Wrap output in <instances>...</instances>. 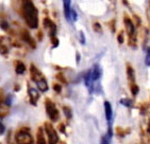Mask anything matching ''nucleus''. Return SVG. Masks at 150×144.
Returning <instances> with one entry per match:
<instances>
[{
	"label": "nucleus",
	"instance_id": "f257e3e1",
	"mask_svg": "<svg viewBox=\"0 0 150 144\" xmlns=\"http://www.w3.org/2000/svg\"><path fill=\"white\" fill-rule=\"evenodd\" d=\"M16 11L23 18L26 24L30 29H38V10L31 0L19 1V6H18V9Z\"/></svg>",
	"mask_w": 150,
	"mask_h": 144
},
{
	"label": "nucleus",
	"instance_id": "f03ea898",
	"mask_svg": "<svg viewBox=\"0 0 150 144\" xmlns=\"http://www.w3.org/2000/svg\"><path fill=\"white\" fill-rule=\"evenodd\" d=\"M124 24H125V32L128 35V45L129 47L136 48L137 47V35H136V28L134 26L132 18L125 13L124 14Z\"/></svg>",
	"mask_w": 150,
	"mask_h": 144
},
{
	"label": "nucleus",
	"instance_id": "7ed1b4c3",
	"mask_svg": "<svg viewBox=\"0 0 150 144\" xmlns=\"http://www.w3.org/2000/svg\"><path fill=\"white\" fill-rule=\"evenodd\" d=\"M15 141L16 144H33V138L30 133L29 127H20L15 133Z\"/></svg>",
	"mask_w": 150,
	"mask_h": 144
},
{
	"label": "nucleus",
	"instance_id": "20e7f679",
	"mask_svg": "<svg viewBox=\"0 0 150 144\" xmlns=\"http://www.w3.org/2000/svg\"><path fill=\"white\" fill-rule=\"evenodd\" d=\"M45 109H46V113L51 122H57L60 119V111H59L58 107L55 106L53 101H51L49 98L45 99Z\"/></svg>",
	"mask_w": 150,
	"mask_h": 144
},
{
	"label": "nucleus",
	"instance_id": "39448f33",
	"mask_svg": "<svg viewBox=\"0 0 150 144\" xmlns=\"http://www.w3.org/2000/svg\"><path fill=\"white\" fill-rule=\"evenodd\" d=\"M44 130H45V134L47 135L48 144H59V142H60L59 135L51 122H45L44 123Z\"/></svg>",
	"mask_w": 150,
	"mask_h": 144
},
{
	"label": "nucleus",
	"instance_id": "423d86ee",
	"mask_svg": "<svg viewBox=\"0 0 150 144\" xmlns=\"http://www.w3.org/2000/svg\"><path fill=\"white\" fill-rule=\"evenodd\" d=\"M18 36L23 41L28 45V46L31 48V49H35L36 48V41L32 37V35L30 34V32L27 29H20L18 31Z\"/></svg>",
	"mask_w": 150,
	"mask_h": 144
},
{
	"label": "nucleus",
	"instance_id": "0eeeda50",
	"mask_svg": "<svg viewBox=\"0 0 150 144\" xmlns=\"http://www.w3.org/2000/svg\"><path fill=\"white\" fill-rule=\"evenodd\" d=\"M11 39L6 36L0 35V54L6 57L10 53V48H11Z\"/></svg>",
	"mask_w": 150,
	"mask_h": 144
},
{
	"label": "nucleus",
	"instance_id": "6e6552de",
	"mask_svg": "<svg viewBox=\"0 0 150 144\" xmlns=\"http://www.w3.org/2000/svg\"><path fill=\"white\" fill-rule=\"evenodd\" d=\"M30 76H31V80L34 82L35 84L40 83V82L44 81V80H46L45 75L42 73V71L35 66L34 64H31V66H30Z\"/></svg>",
	"mask_w": 150,
	"mask_h": 144
},
{
	"label": "nucleus",
	"instance_id": "1a4fd4ad",
	"mask_svg": "<svg viewBox=\"0 0 150 144\" xmlns=\"http://www.w3.org/2000/svg\"><path fill=\"white\" fill-rule=\"evenodd\" d=\"M43 26L44 28L48 31V35H49V37H55V35H57V31H58V28H57V24H55L53 21L50 19L49 17H45L43 19Z\"/></svg>",
	"mask_w": 150,
	"mask_h": 144
},
{
	"label": "nucleus",
	"instance_id": "9d476101",
	"mask_svg": "<svg viewBox=\"0 0 150 144\" xmlns=\"http://www.w3.org/2000/svg\"><path fill=\"white\" fill-rule=\"evenodd\" d=\"M27 92H28V95H29V102L31 105H33V106H36L38 105V99H40V93H38V91L35 88H33V87L30 85V84H28L27 85Z\"/></svg>",
	"mask_w": 150,
	"mask_h": 144
},
{
	"label": "nucleus",
	"instance_id": "9b49d317",
	"mask_svg": "<svg viewBox=\"0 0 150 144\" xmlns=\"http://www.w3.org/2000/svg\"><path fill=\"white\" fill-rule=\"evenodd\" d=\"M104 107V115H105V119L108 121V126L112 127V120H113V108L112 105L109 101H104L103 103Z\"/></svg>",
	"mask_w": 150,
	"mask_h": 144
},
{
	"label": "nucleus",
	"instance_id": "f8f14e48",
	"mask_svg": "<svg viewBox=\"0 0 150 144\" xmlns=\"http://www.w3.org/2000/svg\"><path fill=\"white\" fill-rule=\"evenodd\" d=\"M126 72H127V78H128V82H129V86L136 84L135 70L131 66V64L127 63V65H126Z\"/></svg>",
	"mask_w": 150,
	"mask_h": 144
},
{
	"label": "nucleus",
	"instance_id": "ddd939ff",
	"mask_svg": "<svg viewBox=\"0 0 150 144\" xmlns=\"http://www.w3.org/2000/svg\"><path fill=\"white\" fill-rule=\"evenodd\" d=\"M83 80H84V84L87 87L90 93H93V90H94V82H93V78H92V69L87 70L84 73Z\"/></svg>",
	"mask_w": 150,
	"mask_h": 144
},
{
	"label": "nucleus",
	"instance_id": "4468645a",
	"mask_svg": "<svg viewBox=\"0 0 150 144\" xmlns=\"http://www.w3.org/2000/svg\"><path fill=\"white\" fill-rule=\"evenodd\" d=\"M63 8H64V16L66 18L67 21H71V2L69 0H64L63 1Z\"/></svg>",
	"mask_w": 150,
	"mask_h": 144
},
{
	"label": "nucleus",
	"instance_id": "2eb2a0df",
	"mask_svg": "<svg viewBox=\"0 0 150 144\" xmlns=\"http://www.w3.org/2000/svg\"><path fill=\"white\" fill-rule=\"evenodd\" d=\"M101 75H102V70H101L100 66H99L98 64H95L94 67L92 68V78H93V82L95 83V82L99 81V78H101Z\"/></svg>",
	"mask_w": 150,
	"mask_h": 144
},
{
	"label": "nucleus",
	"instance_id": "dca6fc26",
	"mask_svg": "<svg viewBox=\"0 0 150 144\" xmlns=\"http://www.w3.org/2000/svg\"><path fill=\"white\" fill-rule=\"evenodd\" d=\"M47 140L45 139V130L44 127H38L36 131V144H47Z\"/></svg>",
	"mask_w": 150,
	"mask_h": 144
},
{
	"label": "nucleus",
	"instance_id": "f3484780",
	"mask_svg": "<svg viewBox=\"0 0 150 144\" xmlns=\"http://www.w3.org/2000/svg\"><path fill=\"white\" fill-rule=\"evenodd\" d=\"M14 68H15V72L17 73V74L21 75L23 74L25 72H26L27 68H26V65L23 63L21 61H19V59H16V61H14Z\"/></svg>",
	"mask_w": 150,
	"mask_h": 144
},
{
	"label": "nucleus",
	"instance_id": "a211bd4d",
	"mask_svg": "<svg viewBox=\"0 0 150 144\" xmlns=\"http://www.w3.org/2000/svg\"><path fill=\"white\" fill-rule=\"evenodd\" d=\"M115 134L118 136V137L124 138V137H126L127 135L131 134V128H122V127H120V126H117L115 128Z\"/></svg>",
	"mask_w": 150,
	"mask_h": 144
},
{
	"label": "nucleus",
	"instance_id": "6ab92c4d",
	"mask_svg": "<svg viewBox=\"0 0 150 144\" xmlns=\"http://www.w3.org/2000/svg\"><path fill=\"white\" fill-rule=\"evenodd\" d=\"M10 113V107L3 103L0 105V118H4Z\"/></svg>",
	"mask_w": 150,
	"mask_h": 144
},
{
	"label": "nucleus",
	"instance_id": "aec40b11",
	"mask_svg": "<svg viewBox=\"0 0 150 144\" xmlns=\"http://www.w3.org/2000/svg\"><path fill=\"white\" fill-rule=\"evenodd\" d=\"M149 107H150V104L147 103V102H143V103L139 104V111H141V113L143 115H146V113H148Z\"/></svg>",
	"mask_w": 150,
	"mask_h": 144
},
{
	"label": "nucleus",
	"instance_id": "412c9836",
	"mask_svg": "<svg viewBox=\"0 0 150 144\" xmlns=\"http://www.w3.org/2000/svg\"><path fill=\"white\" fill-rule=\"evenodd\" d=\"M62 109H63V113L64 115L66 117L67 121H69L72 119V110L69 106H63L62 107Z\"/></svg>",
	"mask_w": 150,
	"mask_h": 144
},
{
	"label": "nucleus",
	"instance_id": "4be33fe9",
	"mask_svg": "<svg viewBox=\"0 0 150 144\" xmlns=\"http://www.w3.org/2000/svg\"><path fill=\"white\" fill-rule=\"evenodd\" d=\"M119 103H120L121 105H124L125 107H127V108H131V107L133 106V100L129 98L121 99L120 101H119Z\"/></svg>",
	"mask_w": 150,
	"mask_h": 144
},
{
	"label": "nucleus",
	"instance_id": "5701e85b",
	"mask_svg": "<svg viewBox=\"0 0 150 144\" xmlns=\"http://www.w3.org/2000/svg\"><path fill=\"white\" fill-rule=\"evenodd\" d=\"M92 27H93V30H94L96 33H99V34L102 33V27H101V24H100L99 21H94Z\"/></svg>",
	"mask_w": 150,
	"mask_h": 144
},
{
	"label": "nucleus",
	"instance_id": "b1692460",
	"mask_svg": "<svg viewBox=\"0 0 150 144\" xmlns=\"http://www.w3.org/2000/svg\"><path fill=\"white\" fill-rule=\"evenodd\" d=\"M130 91H131V93H132V95L133 96H136V95L139 94V85L137 84H134V85H130Z\"/></svg>",
	"mask_w": 150,
	"mask_h": 144
},
{
	"label": "nucleus",
	"instance_id": "393cba45",
	"mask_svg": "<svg viewBox=\"0 0 150 144\" xmlns=\"http://www.w3.org/2000/svg\"><path fill=\"white\" fill-rule=\"evenodd\" d=\"M55 78H57V80H58L59 82L63 83L64 85H67V80H66V78H65V75H64L63 72H59L58 74L55 75Z\"/></svg>",
	"mask_w": 150,
	"mask_h": 144
},
{
	"label": "nucleus",
	"instance_id": "a878e982",
	"mask_svg": "<svg viewBox=\"0 0 150 144\" xmlns=\"http://www.w3.org/2000/svg\"><path fill=\"white\" fill-rule=\"evenodd\" d=\"M132 20L133 22H134V26H135V28H139V27L142 26V19L141 17H139L137 15H133V17H132Z\"/></svg>",
	"mask_w": 150,
	"mask_h": 144
},
{
	"label": "nucleus",
	"instance_id": "bb28decb",
	"mask_svg": "<svg viewBox=\"0 0 150 144\" xmlns=\"http://www.w3.org/2000/svg\"><path fill=\"white\" fill-rule=\"evenodd\" d=\"M125 33H126V32H125L124 30H121V31L118 32V34H117V41H118L119 45L124 43V41H125Z\"/></svg>",
	"mask_w": 150,
	"mask_h": 144
},
{
	"label": "nucleus",
	"instance_id": "cd10ccee",
	"mask_svg": "<svg viewBox=\"0 0 150 144\" xmlns=\"http://www.w3.org/2000/svg\"><path fill=\"white\" fill-rule=\"evenodd\" d=\"M108 27L110 28L112 33H115L116 32V20L115 19H111V20L108 22Z\"/></svg>",
	"mask_w": 150,
	"mask_h": 144
},
{
	"label": "nucleus",
	"instance_id": "c85d7f7f",
	"mask_svg": "<svg viewBox=\"0 0 150 144\" xmlns=\"http://www.w3.org/2000/svg\"><path fill=\"white\" fill-rule=\"evenodd\" d=\"M58 129L60 133L64 134V135H66V124L65 123H60L58 125Z\"/></svg>",
	"mask_w": 150,
	"mask_h": 144
},
{
	"label": "nucleus",
	"instance_id": "c756f323",
	"mask_svg": "<svg viewBox=\"0 0 150 144\" xmlns=\"http://www.w3.org/2000/svg\"><path fill=\"white\" fill-rule=\"evenodd\" d=\"M52 88H53V90H54L57 93H61L62 92V85L59 83H54L53 85H52Z\"/></svg>",
	"mask_w": 150,
	"mask_h": 144
},
{
	"label": "nucleus",
	"instance_id": "7c9ffc66",
	"mask_svg": "<svg viewBox=\"0 0 150 144\" xmlns=\"http://www.w3.org/2000/svg\"><path fill=\"white\" fill-rule=\"evenodd\" d=\"M0 28L2 30H4V31H9L10 30V26H9V23L6 22V20H2V21H0Z\"/></svg>",
	"mask_w": 150,
	"mask_h": 144
},
{
	"label": "nucleus",
	"instance_id": "2f4dec72",
	"mask_svg": "<svg viewBox=\"0 0 150 144\" xmlns=\"http://www.w3.org/2000/svg\"><path fill=\"white\" fill-rule=\"evenodd\" d=\"M145 64H146V66L150 67V47L147 48V54H146V57H145Z\"/></svg>",
	"mask_w": 150,
	"mask_h": 144
},
{
	"label": "nucleus",
	"instance_id": "473e14b6",
	"mask_svg": "<svg viewBox=\"0 0 150 144\" xmlns=\"http://www.w3.org/2000/svg\"><path fill=\"white\" fill-rule=\"evenodd\" d=\"M50 41H51L52 48H57V47L59 46V39H58V37H57V36H55V37L50 38Z\"/></svg>",
	"mask_w": 150,
	"mask_h": 144
},
{
	"label": "nucleus",
	"instance_id": "72a5a7b5",
	"mask_svg": "<svg viewBox=\"0 0 150 144\" xmlns=\"http://www.w3.org/2000/svg\"><path fill=\"white\" fill-rule=\"evenodd\" d=\"M100 144H111L110 143V138H109L108 136H102V137H101Z\"/></svg>",
	"mask_w": 150,
	"mask_h": 144
},
{
	"label": "nucleus",
	"instance_id": "f704fd0d",
	"mask_svg": "<svg viewBox=\"0 0 150 144\" xmlns=\"http://www.w3.org/2000/svg\"><path fill=\"white\" fill-rule=\"evenodd\" d=\"M77 19H78V14H77V12H76L75 10L72 9L71 10V21L75 22V21H77Z\"/></svg>",
	"mask_w": 150,
	"mask_h": 144
},
{
	"label": "nucleus",
	"instance_id": "c9c22d12",
	"mask_svg": "<svg viewBox=\"0 0 150 144\" xmlns=\"http://www.w3.org/2000/svg\"><path fill=\"white\" fill-rule=\"evenodd\" d=\"M79 35H80V43H82V45H85V35H84V33L82 31L79 32Z\"/></svg>",
	"mask_w": 150,
	"mask_h": 144
},
{
	"label": "nucleus",
	"instance_id": "e433bc0d",
	"mask_svg": "<svg viewBox=\"0 0 150 144\" xmlns=\"http://www.w3.org/2000/svg\"><path fill=\"white\" fill-rule=\"evenodd\" d=\"M36 39L38 41H43V31H40V30H38V34H36Z\"/></svg>",
	"mask_w": 150,
	"mask_h": 144
},
{
	"label": "nucleus",
	"instance_id": "4c0bfd02",
	"mask_svg": "<svg viewBox=\"0 0 150 144\" xmlns=\"http://www.w3.org/2000/svg\"><path fill=\"white\" fill-rule=\"evenodd\" d=\"M3 103H4V100H3V92H2V89L0 88V105Z\"/></svg>",
	"mask_w": 150,
	"mask_h": 144
},
{
	"label": "nucleus",
	"instance_id": "58836bf2",
	"mask_svg": "<svg viewBox=\"0 0 150 144\" xmlns=\"http://www.w3.org/2000/svg\"><path fill=\"white\" fill-rule=\"evenodd\" d=\"M80 56H81L80 53H79V52H77V53H76V63H77V64H78L79 62H80V59H81Z\"/></svg>",
	"mask_w": 150,
	"mask_h": 144
},
{
	"label": "nucleus",
	"instance_id": "ea45409f",
	"mask_svg": "<svg viewBox=\"0 0 150 144\" xmlns=\"http://www.w3.org/2000/svg\"><path fill=\"white\" fill-rule=\"evenodd\" d=\"M147 133L150 134V115H149V120H148V123H147Z\"/></svg>",
	"mask_w": 150,
	"mask_h": 144
},
{
	"label": "nucleus",
	"instance_id": "a19ab883",
	"mask_svg": "<svg viewBox=\"0 0 150 144\" xmlns=\"http://www.w3.org/2000/svg\"><path fill=\"white\" fill-rule=\"evenodd\" d=\"M19 88H20V86L16 85V86H15V91H18V90H19Z\"/></svg>",
	"mask_w": 150,
	"mask_h": 144
},
{
	"label": "nucleus",
	"instance_id": "79ce46f5",
	"mask_svg": "<svg viewBox=\"0 0 150 144\" xmlns=\"http://www.w3.org/2000/svg\"><path fill=\"white\" fill-rule=\"evenodd\" d=\"M59 144H66V142H65V141H60V142H59Z\"/></svg>",
	"mask_w": 150,
	"mask_h": 144
},
{
	"label": "nucleus",
	"instance_id": "37998d69",
	"mask_svg": "<svg viewBox=\"0 0 150 144\" xmlns=\"http://www.w3.org/2000/svg\"><path fill=\"white\" fill-rule=\"evenodd\" d=\"M149 6H150V1H149Z\"/></svg>",
	"mask_w": 150,
	"mask_h": 144
}]
</instances>
